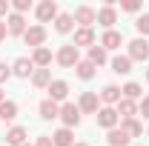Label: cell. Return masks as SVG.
Wrapping results in <instances>:
<instances>
[{
	"mask_svg": "<svg viewBox=\"0 0 149 146\" xmlns=\"http://www.w3.org/2000/svg\"><path fill=\"white\" fill-rule=\"evenodd\" d=\"M55 60L63 66V69H74V66L80 63V57H77V46H74V43L60 46V49H57V55H55Z\"/></svg>",
	"mask_w": 149,
	"mask_h": 146,
	"instance_id": "6da1fadb",
	"label": "cell"
},
{
	"mask_svg": "<svg viewBox=\"0 0 149 146\" xmlns=\"http://www.w3.org/2000/svg\"><path fill=\"white\" fill-rule=\"evenodd\" d=\"M12 9H15V15H23V12H29V9H32V3H29V0H15V3H12Z\"/></svg>",
	"mask_w": 149,
	"mask_h": 146,
	"instance_id": "4dcf8cb0",
	"label": "cell"
},
{
	"mask_svg": "<svg viewBox=\"0 0 149 146\" xmlns=\"http://www.w3.org/2000/svg\"><path fill=\"white\" fill-rule=\"evenodd\" d=\"M23 40H26V46L40 49V46L46 43V29H43V26H29V29H26V35H23Z\"/></svg>",
	"mask_w": 149,
	"mask_h": 146,
	"instance_id": "52a82bcc",
	"label": "cell"
},
{
	"mask_svg": "<svg viewBox=\"0 0 149 146\" xmlns=\"http://www.w3.org/2000/svg\"><path fill=\"white\" fill-rule=\"evenodd\" d=\"M66 95H69V83L66 80H52L49 83V100L60 103V100H66Z\"/></svg>",
	"mask_w": 149,
	"mask_h": 146,
	"instance_id": "8fae6325",
	"label": "cell"
},
{
	"mask_svg": "<svg viewBox=\"0 0 149 146\" xmlns=\"http://www.w3.org/2000/svg\"><path fill=\"white\" fill-rule=\"evenodd\" d=\"M6 29H9V35H26V17L12 12V15L6 17Z\"/></svg>",
	"mask_w": 149,
	"mask_h": 146,
	"instance_id": "7c38bea8",
	"label": "cell"
},
{
	"mask_svg": "<svg viewBox=\"0 0 149 146\" xmlns=\"http://www.w3.org/2000/svg\"><path fill=\"white\" fill-rule=\"evenodd\" d=\"M9 77H12V69H9L6 63H0V83H6Z\"/></svg>",
	"mask_w": 149,
	"mask_h": 146,
	"instance_id": "e575fe53",
	"label": "cell"
},
{
	"mask_svg": "<svg viewBox=\"0 0 149 146\" xmlns=\"http://www.w3.org/2000/svg\"><path fill=\"white\" fill-rule=\"evenodd\" d=\"M60 120H63L66 129L80 126V109H77L74 103H63V106H60Z\"/></svg>",
	"mask_w": 149,
	"mask_h": 146,
	"instance_id": "277c9868",
	"label": "cell"
},
{
	"mask_svg": "<svg viewBox=\"0 0 149 146\" xmlns=\"http://www.w3.org/2000/svg\"><path fill=\"white\" fill-rule=\"evenodd\" d=\"M120 129H123L129 138H138V135H143V123H141V120H135V117L123 120V123H120Z\"/></svg>",
	"mask_w": 149,
	"mask_h": 146,
	"instance_id": "f1b7e54d",
	"label": "cell"
},
{
	"mask_svg": "<svg viewBox=\"0 0 149 146\" xmlns=\"http://www.w3.org/2000/svg\"><path fill=\"white\" fill-rule=\"evenodd\" d=\"M37 112H40V117H43V120H55V117H60V106H57L55 100H49V97L37 106Z\"/></svg>",
	"mask_w": 149,
	"mask_h": 146,
	"instance_id": "5bb4252c",
	"label": "cell"
},
{
	"mask_svg": "<svg viewBox=\"0 0 149 146\" xmlns=\"http://www.w3.org/2000/svg\"><path fill=\"white\" fill-rule=\"evenodd\" d=\"M146 80H149V69H146Z\"/></svg>",
	"mask_w": 149,
	"mask_h": 146,
	"instance_id": "ab89813d",
	"label": "cell"
},
{
	"mask_svg": "<svg viewBox=\"0 0 149 146\" xmlns=\"http://www.w3.org/2000/svg\"><path fill=\"white\" fill-rule=\"evenodd\" d=\"M86 60H89L92 66H103L109 57H106V49H103V46H97V43H95L92 49H89V57H86Z\"/></svg>",
	"mask_w": 149,
	"mask_h": 146,
	"instance_id": "484cf974",
	"label": "cell"
},
{
	"mask_svg": "<svg viewBox=\"0 0 149 146\" xmlns=\"http://www.w3.org/2000/svg\"><path fill=\"white\" fill-rule=\"evenodd\" d=\"M12 74H17V77H29V74H35V63H32V57H17L15 66H12Z\"/></svg>",
	"mask_w": 149,
	"mask_h": 146,
	"instance_id": "4fadbf2b",
	"label": "cell"
},
{
	"mask_svg": "<svg viewBox=\"0 0 149 146\" xmlns=\"http://www.w3.org/2000/svg\"><path fill=\"white\" fill-rule=\"evenodd\" d=\"M97 126H103V129H118V112H115V106H100L97 109Z\"/></svg>",
	"mask_w": 149,
	"mask_h": 146,
	"instance_id": "5b68a950",
	"label": "cell"
},
{
	"mask_svg": "<svg viewBox=\"0 0 149 146\" xmlns=\"http://www.w3.org/2000/svg\"><path fill=\"white\" fill-rule=\"evenodd\" d=\"M35 12H37V20H40V23H49V20H55L57 15H60V12H57V3H55V0H43V3L37 6Z\"/></svg>",
	"mask_w": 149,
	"mask_h": 146,
	"instance_id": "ba28073f",
	"label": "cell"
},
{
	"mask_svg": "<svg viewBox=\"0 0 149 146\" xmlns=\"http://www.w3.org/2000/svg\"><path fill=\"white\" fill-rule=\"evenodd\" d=\"M72 29H74V17H72V15H66V12H60V15L55 17V32H60V35H69Z\"/></svg>",
	"mask_w": 149,
	"mask_h": 146,
	"instance_id": "ac0fdd59",
	"label": "cell"
},
{
	"mask_svg": "<svg viewBox=\"0 0 149 146\" xmlns=\"http://www.w3.org/2000/svg\"><path fill=\"white\" fill-rule=\"evenodd\" d=\"M72 17H74V23H80V29H92V23H97V12L92 6H77Z\"/></svg>",
	"mask_w": 149,
	"mask_h": 146,
	"instance_id": "7a4b0ae2",
	"label": "cell"
},
{
	"mask_svg": "<svg viewBox=\"0 0 149 146\" xmlns=\"http://www.w3.org/2000/svg\"><path fill=\"white\" fill-rule=\"evenodd\" d=\"M3 100H6V97H3V89H0V103H3Z\"/></svg>",
	"mask_w": 149,
	"mask_h": 146,
	"instance_id": "74e56055",
	"label": "cell"
},
{
	"mask_svg": "<svg viewBox=\"0 0 149 146\" xmlns=\"http://www.w3.org/2000/svg\"><path fill=\"white\" fill-rule=\"evenodd\" d=\"M26 135H29V132L23 126H12L6 132V143L9 146H26Z\"/></svg>",
	"mask_w": 149,
	"mask_h": 146,
	"instance_id": "2e32d148",
	"label": "cell"
},
{
	"mask_svg": "<svg viewBox=\"0 0 149 146\" xmlns=\"http://www.w3.org/2000/svg\"><path fill=\"white\" fill-rule=\"evenodd\" d=\"M115 112H118V117L129 120V117H135V115H138V103H135V100H126V97H120V103L115 106Z\"/></svg>",
	"mask_w": 149,
	"mask_h": 146,
	"instance_id": "9a60e30c",
	"label": "cell"
},
{
	"mask_svg": "<svg viewBox=\"0 0 149 146\" xmlns=\"http://www.w3.org/2000/svg\"><path fill=\"white\" fill-rule=\"evenodd\" d=\"M32 83H35L37 89H49V83H52V72L49 69H37L32 74Z\"/></svg>",
	"mask_w": 149,
	"mask_h": 146,
	"instance_id": "83f0119b",
	"label": "cell"
},
{
	"mask_svg": "<svg viewBox=\"0 0 149 146\" xmlns=\"http://www.w3.org/2000/svg\"><path fill=\"white\" fill-rule=\"evenodd\" d=\"M120 9H123V12H129V15H135V12L141 9V3H138V0H123V3H120Z\"/></svg>",
	"mask_w": 149,
	"mask_h": 146,
	"instance_id": "1f68e13d",
	"label": "cell"
},
{
	"mask_svg": "<svg viewBox=\"0 0 149 146\" xmlns=\"http://www.w3.org/2000/svg\"><path fill=\"white\" fill-rule=\"evenodd\" d=\"M115 20H118V12H115V6H112V3H106L103 9H97V23H100L106 32L115 26Z\"/></svg>",
	"mask_w": 149,
	"mask_h": 146,
	"instance_id": "9c48e42d",
	"label": "cell"
},
{
	"mask_svg": "<svg viewBox=\"0 0 149 146\" xmlns=\"http://www.w3.org/2000/svg\"><path fill=\"white\" fill-rule=\"evenodd\" d=\"M74 146H89V143H74Z\"/></svg>",
	"mask_w": 149,
	"mask_h": 146,
	"instance_id": "f35d334b",
	"label": "cell"
},
{
	"mask_svg": "<svg viewBox=\"0 0 149 146\" xmlns=\"http://www.w3.org/2000/svg\"><path fill=\"white\" fill-rule=\"evenodd\" d=\"M138 112H141V115H143V117L149 120V95L143 97V100H141V103H138Z\"/></svg>",
	"mask_w": 149,
	"mask_h": 146,
	"instance_id": "d6a6232c",
	"label": "cell"
},
{
	"mask_svg": "<svg viewBox=\"0 0 149 146\" xmlns=\"http://www.w3.org/2000/svg\"><path fill=\"white\" fill-rule=\"evenodd\" d=\"M52 143L55 146H74V135H72V129H57L55 135H52Z\"/></svg>",
	"mask_w": 149,
	"mask_h": 146,
	"instance_id": "603a6c76",
	"label": "cell"
},
{
	"mask_svg": "<svg viewBox=\"0 0 149 146\" xmlns=\"http://www.w3.org/2000/svg\"><path fill=\"white\" fill-rule=\"evenodd\" d=\"M35 146H55V143H52V138H49V135H43V138H37Z\"/></svg>",
	"mask_w": 149,
	"mask_h": 146,
	"instance_id": "d590c367",
	"label": "cell"
},
{
	"mask_svg": "<svg viewBox=\"0 0 149 146\" xmlns=\"http://www.w3.org/2000/svg\"><path fill=\"white\" fill-rule=\"evenodd\" d=\"M32 63H35L37 69H46V66L52 63V52H49L46 46H40V49H35V52H32Z\"/></svg>",
	"mask_w": 149,
	"mask_h": 146,
	"instance_id": "d6986e66",
	"label": "cell"
},
{
	"mask_svg": "<svg viewBox=\"0 0 149 146\" xmlns=\"http://www.w3.org/2000/svg\"><path fill=\"white\" fill-rule=\"evenodd\" d=\"M74 46H95V32L92 29H77L74 32Z\"/></svg>",
	"mask_w": 149,
	"mask_h": 146,
	"instance_id": "d4e9b609",
	"label": "cell"
},
{
	"mask_svg": "<svg viewBox=\"0 0 149 146\" xmlns=\"http://www.w3.org/2000/svg\"><path fill=\"white\" fill-rule=\"evenodd\" d=\"M120 95H123L126 100H143V86H141V83H135V80H129V83L120 89Z\"/></svg>",
	"mask_w": 149,
	"mask_h": 146,
	"instance_id": "44dd1931",
	"label": "cell"
},
{
	"mask_svg": "<svg viewBox=\"0 0 149 146\" xmlns=\"http://www.w3.org/2000/svg\"><path fill=\"white\" fill-rule=\"evenodd\" d=\"M112 72H115V74H129V72H132V60H129V55L112 57Z\"/></svg>",
	"mask_w": 149,
	"mask_h": 146,
	"instance_id": "ffe728a7",
	"label": "cell"
},
{
	"mask_svg": "<svg viewBox=\"0 0 149 146\" xmlns=\"http://www.w3.org/2000/svg\"><path fill=\"white\" fill-rule=\"evenodd\" d=\"M9 9H12V3H9V0H0V20H3V17H9V15H12Z\"/></svg>",
	"mask_w": 149,
	"mask_h": 146,
	"instance_id": "836d02e7",
	"label": "cell"
},
{
	"mask_svg": "<svg viewBox=\"0 0 149 146\" xmlns=\"http://www.w3.org/2000/svg\"><path fill=\"white\" fill-rule=\"evenodd\" d=\"M106 140H109V146H129V135L123 132V129H109V135H106Z\"/></svg>",
	"mask_w": 149,
	"mask_h": 146,
	"instance_id": "cb8c5ba5",
	"label": "cell"
},
{
	"mask_svg": "<svg viewBox=\"0 0 149 146\" xmlns=\"http://www.w3.org/2000/svg\"><path fill=\"white\" fill-rule=\"evenodd\" d=\"M95 69H97V66H92L89 60H80V63L74 66V74H77L80 80H92V77H95Z\"/></svg>",
	"mask_w": 149,
	"mask_h": 146,
	"instance_id": "4316f807",
	"label": "cell"
},
{
	"mask_svg": "<svg viewBox=\"0 0 149 146\" xmlns=\"http://www.w3.org/2000/svg\"><path fill=\"white\" fill-rule=\"evenodd\" d=\"M97 97H100V103H103V106H118L123 95H120L118 86H112V83H109V86H103V92H100Z\"/></svg>",
	"mask_w": 149,
	"mask_h": 146,
	"instance_id": "30bf717a",
	"label": "cell"
},
{
	"mask_svg": "<svg viewBox=\"0 0 149 146\" xmlns=\"http://www.w3.org/2000/svg\"><path fill=\"white\" fill-rule=\"evenodd\" d=\"M120 43H123V35L115 32V29L103 32V37H100V46H103V49H120Z\"/></svg>",
	"mask_w": 149,
	"mask_h": 146,
	"instance_id": "e0dca14e",
	"label": "cell"
},
{
	"mask_svg": "<svg viewBox=\"0 0 149 146\" xmlns=\"http://www.w3.org/2000/svg\"><path fill=\"white\" fill-rule=\"evenodd\" d=\"M15 117H17V103L15 100H3L0 103V120L3 123H12Z\"/></svg>",
	"mask_w": 149,
	"mask_h": 146,
	"instance_id": "7402d4cb",
	"label": "cell"
},
{
	"mask_svg": "<svg viewBox=\"0 0 149 146\" xmlns=\"http://www.w3.org/2000/svg\"><path fill=\"white\" fill-rule=\"evenodd\" d=\"M6 35H9V29H6V20H0V40H6Z\"/></svg>",
	"mask_w": 149,
	"mask_h": 146,
	"instance_id": "8d00e7d4",
	"label": "cell"
},
{
	"mask_svg": "<svg viewBox=\"0 0 149 146\" xmlns=\"http://www.w3.org/2000/svg\"><path fill=\"white\" fill-rule=\"evenodd\" d=\"M77 109H80V115H97V109H100V97H97L95 92H83L80 100H77Z\"/></svg>",
	"mask_w": 149,
	"mask_h": 146,
	"instance_id": "3957f363",
	"label": "cell"
},
{
	"mask_svg": "<svg viewBox=\"0 0 149 146\" xmlns=\"http://www.w3.org/2000/svg\"><path fill=\"white\" fill-rule=\"evenodd\" d=\"M129 60H149V40L146 37H135L129 43Z\"/></svg>",
	"mask_w": 149,
	"mask_h": 146,
	"instance_id": "8992f818",
	"label": "cell"
},
{
	"mask_svg": "<svg viewBox=\"0 0 149 146\" xmlns=\"http://www.w3.org/2000/svg\"><path fill=\"white\" fill-rule=\"evenodd\" d=\"M135 29H138V35H149V15H141V17L135 20Z\"/></svg>",
	"mask_w": 149,
	"mask_h": 146,
	"instance_id": "f546056e",
	"label": "cell"
}]
</instances>
